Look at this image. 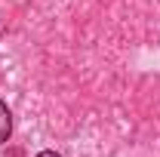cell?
I'll return each instance as SVG.
<instances>
[{"label":"cell","mask_w":160,"mask_h":157,"mask_svg":"<svg viewBox=\"0 0 160 157\" xmlns=\"http://www.w3.org/2000/svg\"><path fill=\"white\" fill-rule=\"evenodd\" d=\"M9 136H12V114H9V108L0 102V145L9 142Z\"/></svg>","instance_id":"1"},{"label":"cell","mask_w":160,"mask_h":157,"mask_svg":"<svg viewBox=\"0 0 160 157\" xmlns=\"http://www.w3.org/2000/svg\"><path fill=\"white\" fill-rule=\"evenodd\" d=\"M37 157H62V154H56V151H40Z\"/></svg>","instance_id":"2"}]
</instances>
